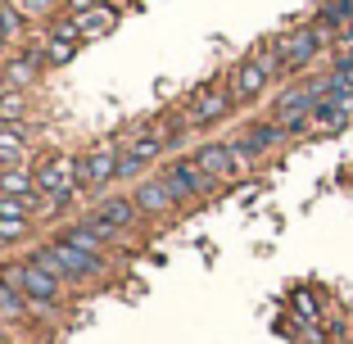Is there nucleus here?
<instances>
[{"label": "nucleus", "mask_w": 353, "mask_h": 344, "mask_svg": "<svg viewBox=\"0 0 353 344\" xmlns=\"http://www.w3.org/2000/svg\"><path fill=\"white\" fill-rule=\"evenodd\" d=\"M32 259L41 263V267H50L63 285H77V290L109 281V272H114V263H109V259H95V254H86V250H77V245H68L63 236H54V240H46V245H37V250H32Z\"/></svg>", "instance_id": "obj_1"}, {"label": "nucleus", "mask_w": 353, "mask_h": 344, "mask_svg": "<svg viewBox=\"0 0 353 344\" xmlns=\"http://www.w3.org/2000/svg\"><path fill=\"white\" fill-rule=\"evenodd\" d=\"M159 177L168 181V190L176 195V204H181V209H186V204H199V199H213V190H218V181H213L204 168L195 163V154L168 159V163L159 168Z\"/></svg>", "instance_id": "obj_2"}, {"label": "nucleus", "mask_w": 353, "mask_h": 344, "mask_svg": "<svg viewBox=\"0 0 353 344\" xmlns=\"http://www.w3.org/2000/svg\"><path fill=\"white\" fill-rule=\"evenodd\" d=\"M231 114H236V100H231V86H227V82H208V86H199V91L190 95V105H186L190 132L218 127V123H227Z\"/></svg>", "instance_id": "obj_3"}, {"label": "nucleus", "mask_w": 353, "mask_h": 344, "mask_svg": "<svg viewBox=\"0 0 353 344\" xmlns=\"http://www.w3.org/2000/svg\"><path fill=\"white\" fill-rule=\"evenodd\" d=\"M118 159H123V145L118 141H95L82 154V190H104L118 181Z\"/></svg>", "instance_id": "obj_4"}, {"label": "nucleus", "mask_w": 353, "mask_h": 344, "mask_svg": "<svg viewBox=\"0 0 353 344\" xmlns=\"http://www.w3.org/2000/svg\"><path fill=\"white\" fill-rule=\"evenodd\" d=\"M132 199H136V209H141V218L145 222H168V218H176L181 213V204H176V195L168 190V181L159 177H141L132 186Z\"/></svg>", "instance_id": "obj_5"}, {"label": "nucleus", "mask_w": 353, "mask_h": 344, "mask_svg": "<svg viewBox=\"0 0 353 344\" xmlns=\"http://www.w3.org/2000/svg\"><path fill=\"white\" fill-rule=\"evenodd\" d=\"M227 86H231V100H236V109H240V105H254V100H263V91L272 86V77L263 73L254 59H240L236 68L227 73Z\"/></svg>", "instance_id": "obj_6"}, {"label": "nucleus", "mask_w": 353, "mask_h": 344, "mask_svg": "<svg viewBox=\"0 0 353 344\" xmlns=\"http://www.w3.org/2000/svg\"><path fill=\"white\" fill-rule=\"evenodd\" d=\"M195 163L204 168L208 177L218 181H236L240 177V163H236V154H231V141H204V145L195 150Z\"/></svg>", "instance_id": "obj_7"}, {"label": "nucleus", "mask_w": 353, "mask_h": 344, "mask_svg": "<svg viewBox=\"0 0 353 344\" xmlns=\"http://www.w3.org/2000/svg\"><path fill=\"white\" fill-rule=\"evenodd\" d=\"M37 73H46V50H41V41H37V45H23V50L5 63V86L28 91V86L37 82Z\"/></svg>", "instance_id": "obj_8"}, {"label": "nucleus", "mask_w": 353, "mask_h": 344, "mask_svg": "<svg viewBox=\"0 0 353 344\" xmlns=\"http://www.w3.org/2000/svg\"><path fill=\"white\" fill-rule=\"evenodd\" d=\"M91 213H95V218H104L109 227L127 231V236H132V231L141 227V222H145V218H141V209H136V199H132V195H104Z\"/></svg>", "instance_id": "obj_9"}, {"label": "nucleus", "mask_w": 353, "mask_h": 344, "mask_svg": "<svg viewBox=\"0 0 353 344\" xmlns=\"http://www.w3.org/2000/svg\"><path fill=\"white\" fill-rule=\"evenodd\" d=\"M123 150L150 168V163H159V159L168 154V141H163V132H159V123H154V127H136V132L127 136V145H123Z\"/></svg>", "instance_id": "obj_10"}, {"label": "nucleus", "mask_w": 353, "mask_h": 344, "mask_svg": "<svg viewBox=\"0 0 353 344\" xmlns=\"http://www.w3.org/2000/svg\"><path fill=\"white\" fill-rule=\"evenodd\" d=\"M118 14H123V5L118 0H100L95 10H86V14H73L77 19V28H82V41H100L104 32L118 23Z\"/></svg>", "instance_id": "obj_11"}, {"label": "nucleus", "mask_w": 353, "mask_h": 344, "mask_svg": "<svg viewBox=\"0 0 353 344\" xmlns=\"http://www.w3.org/2000/svg\"><path fill=\"white\" fill-rule=\"evenodd\" d=\"M349 123H353L349 109H340L335 100H317V109H312V118H308V136H335Z\"/></svg>", "instance_id": "obj_12"}, {"label": "nucleus", "mask_w": 353, "mask_h": 344, "mask_svg": "<svg viewBox=\"0 0 353 344\" xmlns=\"http://www.w3.org/2000/svg\"><path fill=\"white\" fill-rule=\"evenodd\" d=\"M5 168H28V127H5L0 132V172Z\"/></svg>", "instance_id": "obj_13"}, {"label": "nucleus", "mask_w": 353, "mask_h": 344, "mask_svg": "<svg viewBox=\"0 0 353 344\" xmlns=\"http://www.w3.org/2000/svg\"><path fill=\"white\" fill-rule=\"evenodd\" d=\"M59 236H63V240H68V245H77V250H86V254H95V259H109V263H114V250H109V245H104V240H100V236H95V231H91V227H86V222H82V218H77V222H68V227H63V231H59Z\"/></svg>", "instance_id": "obj_14"}, {"label": "nucleus", "mask_w": 353, "mask_h": 344, "mask_svg": "<svg viewBox=\"0 0 353 344\" xmlns=\"http://www.w3.org/2000/svg\"><path fill=\"white\" fill-rule=\"evenodd\" d=\"M28 317H32L28 294H23L19 285H10L5 276H0V322L10 326V322H28Z\"/></svg>", "instance_id": "obj_15"}, {"label": "nucleus", "mask_w": 353, "mask_h": 344, "mask_svg": "<svg viewBox=\"0 0 353 344\" xmlns=\"http://www.w3.org/2000/svg\"><path fill=\"white\" fill-rule=\"evenodd\" d=\"M0 195H14V199H37V172L32 168H5L0 172Z\"/></svg>", "instance_id": "obj_16"}, {"label": "nucleus", "mask_w": 353, "mask_h": 344, "mask_svg": "<svg viewBox=\"0 0 353 344\" xmlns=\"http://www.w3.org/2000/svg\"><path fill=\"white\" fill-rule=\"evenodd\" d=\"M28 14L19 10V0H0V37H5V41L10 45H19L23 37H28Z\"/></svg>", "instance_id": "obj_17"}, {"label": "nucleus", "mask_w": 353, "mask_h": 344, "mask_svg": "<svg viewBox=\"0 0 353 344\" xmlns=\"http://www.w3.org/2000/svg\"><path fill=\"white\" fill-rule=\"evenodd\" d=\"M41 50H46V68H63V63L77 59V50H82V45H77V41H59V37H46Z\"/></svg>", "instance_id": "obj_18"}, {"label": "nucleus", "mask_w": 353, "mask_h": 344, "mask_svg": "<svg viewBox=\"0 0 353 344\" xmlns=\"http://www.w3.org/2000/svg\"><path fill=\"white\" fill-rule=\"evenodd\" d=\"M0 118L10 127H19L23 118H28V91H14V86H5V95H0Z\"/></svg>", "instance_id": "obj_19"}, {"label": "nucleus", "mask_w": 353, "mask_h": 344, "mask_svg": "<svg viewBox=\"0 0 353 344\" xmlns=\"http://www.w3.org/2000/svg\"><path fill=\"white\" fill-rule=\"evenodd\" d=\"M19 10L28 14L32 23H54L63 14V0H19Z\"/></svg>", "instance_id": "obj_20"}, {"label": "nucleus", "mask_w": 353, "mask_h": 344, "mask_svg": "<svg viewBox=\"0 0 353 344\" xmlns=\"http://www.w3.org/2000/svg\"><path fill=\"white\" fill-rule=\"evenodd\" d=\"M290 308H294L299 322H322V299H317L312 290H294L290 294Z\"/></svg>", "instance_id": "obj_21"}, {"label": "nucleus", "mask_w": 353, "mask_h": 344, "mask_svg": "<svg viewBox=\"0 0 353 344\" xmlns=\"http://www.w3.org/2000/svg\"><path fill=\"white\" fill-rule=\"evenodd\" d=\"M32 236V218H0V245H19Z\"/></svg>", "instance_id": "obj_22"}, {"label": "nucleus", "mask_w": 353, "mask_h": 344, "mask_svg": "<svg viewBox=\"0 0 353 344\" xmlns=\"http://www.w3.org/2000/svg\"><path fill=\"white\" fill-rule=\"evenodd\" d=\"M141 177H150V168L123 150V159H118V181H141Z\"/></svg>", "instance_id": "obj_23"}, {"label": "nucleus", "mask_w": 353, "mask_h": 344, "mask_svg": "<svg viewBox=\"0 0 353 344\" xmlns=\"http://www.w3.org/2000/svg\"><path fill=\"white\" fill-rule=\"evenodd\" d=\"M100 0H63V14H86V10H95Z\"/></svg>", "instance_id": "obj_24"}, {"label": "nucleus", "mask_w": 353, "mask_h": 344, "mask_svg": "<svg viewBox=\"0 0 353 344\" xmlns=\"http://www.w3.org/2000/svg\"><path fill=\"white\" fill-rule=\"evenodd\" d=\"M5 45H10V41H5V37H0V59H5Z\"/></svg>", "instance_id": "obj_25"}, {"label": "nucleus", "mask_w": 353, "mask_h": 344, "mask_svg": "<svg viewBox=\"0 0 353 344\" xmlns=\"http://www.w3.org/2000/svg\"><path fill=\"white\" fill-rule=\"evenodd\" d=\"M0 95H5V86H0Z\"/></svg>", "instance_id": "obj_26"}, {"label": "nucleus", "mask_w": 353, "mask_h": 344, "mask_svg": "<svg viewBox=\"0 0 353 344\" xmlns=\"http://www.w3.org/2000/svg\"><path fill=\"white\" fill-rule=\"evenodd\" d=\"M118 5H123V0H118Z\"/></svg>", "instance_id": "obj_27"}]
</instances>
